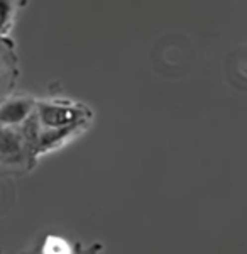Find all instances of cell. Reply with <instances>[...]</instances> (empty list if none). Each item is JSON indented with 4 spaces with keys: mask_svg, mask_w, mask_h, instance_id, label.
<instances>
[{
    "mask_svg": "<svg viewBox=\"0 0 247 254\" xmlns=\"http://www.w3.org/2000/svg\"><path fill=\"white\" fill-rule=\"evenodd\" d=\"M34 116L43 129H63V127L85 124L88 112L85 107L69 102H38Z\"/></svg>",
    "mask_w": 247,
    "mask_h": 254,
    "instance_id": "cell-1",
    "label": "cell"
},
{
    "mask_svg": "<svg viewBox=\"0 0 247 254\" xmlns=\"http://www.w3.org/2000/svg\"><path fill=\"white\" fill-rule=\"evenodd\" d=\"M29 156L26 142L14 127H0V163L15 166Z\"/></svg>",
    "mask_w": 247,
    "mask_h": 254,
    "instance_id": "cell-2",
    "label": "cell"
},
{
    "mask_svg": "<svg viewBox=\"0 0 247 254\" xmlns=\"http://www.w3.org/2000/svg\"><path fill=\"white\" fill-rule=\"evenodd\" d=\"M34 102L29 98H10L0 105V127L20 126L34 112Z\"/></svg>",
    "mask_w": 247,
    "mask_h": 254,
    "instance_id": "cell-3",
    "label": "cell"
},
{
    "mask_svg": "<svg viewBox=\"0 0 247 254\" xmlns=\"http://www.w3.org/2000/svg\"><path fill=\"white\" fill-rule=\"evenodd\" d=\"M14 15V0H0V36L5 34Z\"/></svg>",
    "mask_w": 247,
    "mask_h": 254,
    "instance_id": "cell-4",
    "label": "cell"
},
{
    "mask_svg": "<svg viewBox=\"0 0 247 254\" xmlns=\"http://www.w3.org/2000/svg\"><path fill=\"white\" fill-rule=\"evenodd\" d=\"M44 254H71V248L66 241L58 239V237H49L46 246H44Z\"/></svg>",
    "mask_w": 247,
    "mask_h": 254,
    "instance_id": "cell-5",
    "label": "cell"
}]
</instances>
